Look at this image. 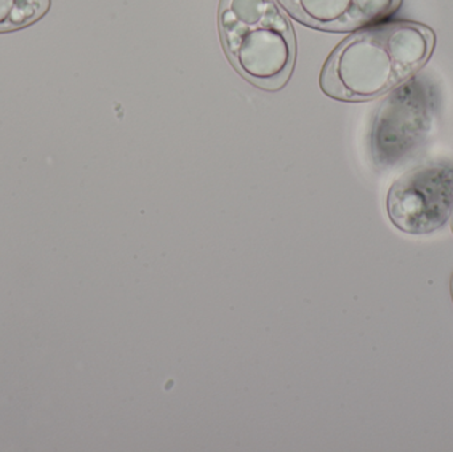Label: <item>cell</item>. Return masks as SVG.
I'll use <instances>...</instances> for the list:
<instances>
[{"label": "cell", "instance_id": "cell-4", "mask_svg": "<svg viewBox=\"0 0 453 452\" xmlns=\"http://www.w3.org/2000/svg\"><path fill=\"white\" fill-rule=\"evenodd\" d=\"M431 90L410 82L385 103L372 129V150L380 162L393 164L419 142L433 117Z\"/></svg>", "mask_w": 453, "mask_h": 452}, {"label": "cell", "instance_id": "cell-6", "mask_svg": "<svg viewBox=\"0 0 453 452\" xmlns=\"http://www.w3.org/2000/svg\"><path fill=\"white\" fill-rule=\"evenodd\" d=\"M50 0H0V32L36 23L50 11Z\"/></svg>", "mask_w": 453, "mask_h": 452}, {"label": "cell", "instance_id": "cell-2", "mask_svg": "<svg viewBox=\"0 0 453 452\" xmlns=\"http://www.w3.org/2000/svg\"><path fill=\"white\" fill-rule=\"evenodd\" d=\"M219 23L226 53L242 77L266 90L288 81L295 36L273 0H222Z\"/></svg>", "mask_w": 453, "mask_h": 452}, {"label": "cell", "instance_id": "cell-1", "mask_svg": "<svg viewBox=\"0 0 453 452\" xmlns=\"http://www.w3.org/2000/svg\"><path fill=\"white\" fill-rule=\"evenodd\" d=\"M435 47L428 27L411 21L380 24L340 45L321 76L322 89L343 101L380 97L411 79Z\"/></svg>", "mask_w": 453, "mask_h": 452}, {"label": "cell", "instance_id": "cell-7", "mask_svg": "<svg viewBox=\"0 0 453 452\" xmlns=\"http://www.w3.org/2000/svg\"><path fill=\"white\" fill-rule=\"evenodd\" d=\"M451 289H452V297H453V276H452Z\"/></svg>", "mask_w": 453, "mask_h": 452}, {"label": "cell", "instance_id": "cell-3", "mask_svg": "<svg viewBox=\"0 0 453 452\" xmlns=\"http://www.w3.org/2000/svg\"><path fill=\"white\" fill-rule=\"evenodd\" d=\"M388 214L411 235L441 228L453 214L452 162H428L402 175L388 191Z\"/></svg>", "mask_w": 453, "mask_h": 452}, {"label": "cell", "instance_id": "cell-5", "mask_svg": "<svg viewBox=\"0 0 453 452\" xmlns=\"http://www.w3.org/2000/svg\"><path fill=\"white\" fill-rule=\"evenodd\" d=\"M298 20L327 31H351L393 15L402 0H280Z\"/></svg>", "mask_w": 453, "mask_h": 452}, {"label": "cell", "instance_id": "cell-8", "mask_svg": "<svg viewBox=\"0 0 453 452\" xmlns=\"http://www.w3.org/2000/svg\"><path fill=\"white\" fill-rule=\"evenodd\" d=\"M452 230H453V218H452Z\"/></svg>", "mask_w": 453, "mask_h": 452}]
</instances>
